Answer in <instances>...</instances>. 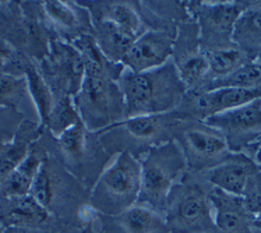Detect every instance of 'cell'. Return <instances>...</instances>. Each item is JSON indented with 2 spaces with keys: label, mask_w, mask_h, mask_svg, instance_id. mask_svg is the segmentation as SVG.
<instances>
[{
  "label": "cell",
  "mask_w": 261,
  "mask_h": 233,
  "mask_svg": "<svg viewBox=\"0 0 261 233\" xmlns=\"http://www.w3.org/2000/svg\"><path fill=\"white\" fill-rule=\"evenodd\" d=\"M28 152L30 151L27 148V144L21 141H14L0 149V176L6 177L16 169L25 159Z\"/></svg>",
  "instance_id": "28"
},
{
  "label": "cell",
  "mask_w": 261,
  "mask_h": 233,
  "mask_svg": "<svg viewBox=\"0 0 261 233\" xmlns=\"http://www.w3.org/2000/svg\"><path fill=\"white\" fill-rule=\"evenodd\" d=\"M30 196L35 201L39 202L43 208H46V210L52 204V200H54V187H52L50 175H49V170L45 162L39 168L35 179L32 182L31 189H30Z\"/></svg>",
  "instance_id": "27"
},
{
  "label": "cell",
  "mask_w": 261,
  "mask_h": 233,
  "mask_svg": "<svg viewBox=\"0 0 261 233\" xmlns=\"http://www.w3.org/2000/svg\"><path fill=\"white\" fill-rule=\"evenodd\" d=\"M27 90L25 77L0 73V105H16Z\"/></svg>",
  "instance_id": "26"
},
{
  "label": "cell",
  "mask_w": 261,
  "mask_h": 233,
  "mask_svg": "<svg viewBox=\"0 0 261 233\" xmlns=\"http://www.w3.org/2000/svg\"><path fill=\"white\" fill-rule=\"evenodd\" d=\"M181 137L185 157L196 166L201 165L211 169L232 155L224 136L205 123L201 126H189L183 130Z\"/></svg>",
  "instance_id": "8"
},
{
  "label": "cell",
  "mask_w": 261,
  "mask_h": 233,
  "mask_svg": "<svg viewBox=\"0 0 261 233\" xmlns=\"http://www.w3.org/2000/svg\"><path fill=\"white\" fill-rule=\"evenodd\" d=\"M261 99V88H215V90L200 91L193 96L190 102L193 115L201 120L214 116L217 113L230 111L239 106Z\"/></svg>",
  "instance_id": "11"
},
{
  "label": "cell",
  "mask_w": 261,
  "mask_h": 233,
  "mask_svg": "<svg viewBox=\"0 0 261 233\" xmlns=\"http://www.w3.org/2000/svg\"><path fill=\"white\" fill-rule=\"evenodd\" d=\"M5 208L2 217L7 226H34L42 223L48 218V210L43 208L30 194L20 197L5 198Z\"/></svg>",
  "instance_id": "15"
},
{
  "label": "cell",
  "mask_w": 261,
  "mask_h": 233,
  "mask_svg": "<svg viewBox=\"0 0 261 233\" xmlns=\"http://www.w3.org/2000/svg\"><path fill=\"white\" fill-rule=\"evenodd\" d=\"M254 145H256V149H254V157H253V161L258 165V168L261 169V140H258Z\"/></svg>",
  "instance_id": "32"
},
{
  "label": "cell",
  "mask_w": 261,
  "mask_h": 233,
  "mask_svg": "<svg viewBox=\"0 0 261 233\" xmlns=\"http://www.w3.org/2000/svg\"><path fill=\"white\" fill-rule=\"evenodd\" d=\"M260 170L253 158L243 154H232L224 162L208 169L207 179L218 190L243 197L250 179Z\"/></svg>",
  "instance_id": "12"
},
{
  "label": "cell",
  "mask_w": 261,
  "mask_h": 233,
  "mask_svg": "<svg viewBox=\"0 0 261 233\" xmlns=\"http://www.w3.org/2000/svg\"><path fill=\"white\" fill-rule=\"evenodd\" d=\"M22 70H24V77L27 81V90L35 103L38 115L41 119V124L46 126L49 115L55 106L52 90L49 88L48 83L43 80L42 75L38 73V70L34 69L31 64H25Z\"/></svg>",
  "instance_id": "19"
},
{
  "label": "cell",
  "mask_w": 261,
  "mask_h": 233,
  "mask_svg": "<svg viewBox=\"0 0 261 233\" xmlns=\"http://www.w3.org/2000/svg\"><path fill=\"white\" fill-rule=\"evenodd\" d=\"M213 222L221 233H251L254 217L243 197L228 194L214 187L208 194Z\"/></svg>",
  "instance_id": "10"
},
{
  "label": "cell",
  "mask_w": 261,
  "mask_h": 233,
  "mask_svg": "<svg viewBox=\"0 0 261 233\" xmlns=\"http://www.w3.org/2000/svg\"><path fill=\"white\" fill-rule=\"evenodd\" d=\"M3 233H42L34 226H7Z\"/></svg>",
  "instance_id": "31"
},
{
  "label": "cell",
  "mask_w": 261,
  "mask_h": 233,
  "mask_svg": "<svg viewBox=\"0 0 261 233\" xmlns=\"http://www.w3.org/2000/svg\"><path fill=\"white\" fill-rule=\"evenodd\" d=\"M60 147L63 149L66 155L73 161H80L83 155L86 152L87 145V127L86 124L80 122L75 124L67 132H64L58 138Z\"/></svg>",
  "instance_id": "24"
},
{
  "label": "cell",
  "mask_w": 261,
  "mask_h": 233,
  "mask_svg": "<svg viewBox=\"0 0 261 233\" xmlns=\"http://www.w3.org/2000/svg\"><path fill=\"white\" fill-rule=\"evenodd\" d=\"M117 222L127 233H156L165 226V219L160 212L136 204L119 214Z\"/></svg>",
  "instance_id": "18"
},
{
  "label": "cell",
  "mask_w": 261,
  "mask_h": 233,
  "mask_svg": "<svg viewBox=\"0 0 261 233\" xmlns=\"http://www.w3.org/2000/svg\"><path fill=\"white\" fill-rule=\"evenodd\" d=\"M141 190L139 201L154 211H166L168 198L186 170L187 159L176 141L158 144L145 151L140 158Z\"/></svg>",
  "instance_id": "3"
},
{
  "label": "cell",
  "mask_w": 261,
  "mask_h": 233,
  "mask_svg": "<svg viewBox=\"0 0 261 233\" xmlns=\"http://www.w3.org/2000/svg\"><path fill=\"white\" fill-rule=\"evenodd\" d=\"M175 64L180 75V80L187 90L198 87L210 73L207 56L204 52L189 53Z\"/></svg>",
  "instance_id": "23"
},
{
  "label": "cell",
  "mask_w": 261,
  "mask_h": 233,
  "mask_svg": "<svg viewBox=\"0 0 261 233\" xmlns=\"http://www.w3.org/2000/svg\"><path fill=\"white\" fill-rule=\"evenodd\" d=\"M247 7L249 5H243L238 2L210 3V5L201 6L203 9L200 14L201 38L208 39V42L213 43L210 49L234 46L232 41L234 24Z\"/></svg>",
  "instance_id": "9"
},
{
  "label": "cell",
  "mask_w": 261,
  "mask_h": 233,
  "mask_svg": "<svg viewBox=\"0 0 261 233\" xmlns=\"http://www.w3.org/2000/svg\"><path fill=\"white\" fill-rule=\"evenodd\" d=\"M140 190V159L123 151L99 176L92 193V202L102 211L119 215L139 201Z\"/></svg>",
  "instance_id": "4"
},
{
  "label": "cell",
  "mask_w": 261,
  "mask_h": 233,
  "mask_svg": "<svg viewBox=\"0 0 261 233\" xmlns=\"http://www.w3.org/2000/svg\"><path fill=\"white\" fill-rule=\"evenodd\" d=\"M43 161L41 155L35 151H30L25 159L0 182V198H11L30 194L32 182L37 176L38 170L42 166Z\"/></svg>",
  "instance_id": "14"
},
{
  "label": "cell",
  "mask_w": 261,
  "mask_h": 233,
  "mask_svg": "<svg viewBox=\"0 0 261 233\" xmlns=\"http://www.w3.org/2000/svg\"><path fill=\"white\" fill-rule=\"evenodd\" d=\"M203 123L224 136L232 154H240L261 140V99L217 113Z\"/></svg>",
  "instance_id": "5"
},
{
  "label": "cell",
  "mask_w": 261,
  "mask_h": 233,
  "mask_svg": "<svg viewBox=\"0 0 261 233\" xmlns=\"http://www.w3.org/2000/svg\"><path fill=\"white\" fill-rule=\"evenodd\" d=\"M234 46L250 56L251 52L261 53V5L250 6L240 14L232 35Z\"/></svg>",
  "instance_id": "16"
},
{
  "label": "cell",
  "mask_w": 261,
  "mask_h": 233,
  "mask_svg": "<svg viewBox=\"0 0 261 233\" xmlns=\"http://www.w3.org/2000/svg\"><path fill=\"white\" fill-rule=\"evenodd\" d=\"M136 41L127 32L120 30L113 22L101 18L95 27V43L103 58L112 63H122L128 49Z\"/></svg>",
  "instance_id": "13"
},
{
  "label": "cell",
  "mask_w": 261,
  "mask_h": 233,
  "mask_svg": "<svg viewBox=\"0 0 261 233\" xmlns=\"http://www.w3.org/2000/svg\"><path fill=\"white\" fill-rule=\"evenodd\" d=\"M86 62V75L80 90L73 96L87 130H108L124 112L122 92L115 84L107 64L112 63L103 58L96 46L95 39L84 35L75 42Z\"/></svg>",
  "instance_id": "1"
},
{
  "label": "cell",
  "mask_w": 261,
  "mask_h": 233,
  "mask_svg": "<svg viewBox=\"0 0 261 233\" xmlns=\"http://www.w3.org/2000/svg\"><path fill=\"white\" fill-rule=\"evenodd\" d=\"M43 9L48 17L59 27L66 28V30H75L79 24H80V18H79V13L75 11L73 6L64 2H45L43 3Z\"/></svg>",
  "instance_id": "25"
},
{
  "label": "cell",
  "mask_w": 261,
  "mask_h": 233,
  "mask_svg": "<svg viewBox=\"0 0 261 233\" xmlns=\"http://www.w3.org/2000/svg\"><path fill=\"white\" fill-rule=\"evenodd\" d=\"M122 127L127 132L128 136L143 141H151L164 132L165 120L164 115H155V116H134L126 117L124 120H120L113 124L112 127ZM108 128V130H109Z\"/></svg>",
  "instance_id": "21"
},
{
  "label": "cell",
  "mask_w": 261,
  "mask_h": 233,
  "mask_svg": "<svg viewBox=\"0 0 261 233\" xmlns=\"http://www.w3.org/2000/svg\"><path fill=\"white\" fill-rule=\"evenodd\" d=\"M83 233H95V232H94V230H92V229H91L90 226H88V228L83 230Z\"/></svg>",
  "instance_id": "33"
},
{
  "label": "cell",
  "mask_w": 261,
  "mask_h": 233,
  "mask_svg": "<svg viewBox=\"0 0 261 233\" xmlns=\"http://www.w3.org/2000/svg\"><path fill=\"white\" fill-rule=\"evenodd\" d=\"M204 53L208 60V74H213L214 80L225 79L240 67H243L245 64L253 62V59L238 46L208 49L204 50Z\"/></svg>",
  "instance_id": "17"
},
{
  "label": "cell",
  "mask_w": 261,
  "mask_h": 233,
  "mask_svg": "<svg viewBox=\"0 0 261 233\" xmlns=\"http://www.w3.org/2000/svg\"><path fill=\"white\" fill-rule=\"evenodd\" d=\"M83 122L80 113L75 108L74 99L71 95H63L58 102H55V106L50 115H49L46 126L55 137L59 138L64 132H67L75 124Z\"/></svg>",
  "instance_id": "20"
},
{
  "label": "cell",
  "mask_w": 261,
  "mask_h": 233,
  "mask_svg": "<svg viewBox=\"0 0 261 233\" xmlns=\"http://www.w3.org/2000/svg\"><path fill=\"white\" fill-rule=\"evenodd\" d=\"M13 48H11L9 43L0 41V73H5V69L7 64L13 62Z\"/></svg>",
  "instance_id": "30"
},
{
  "label": "cell",
  "mask_w": 261,
  "mask_h": 233,
  "mask_svg": "<svg viewBox=\"0 0 261 233\" xmlns=\"http://www.w3.org/2000/svg\"><path fill=\"white\" fill-rule=\"evenodd\" d=\"M117 81L126 117L166 115L180 105L187 91L172 62L141 73L126 70Z\"/></svg>",
  "instance_id": "2"
},
{
  "label": "cell",
  "mask_w": 261,
  "mask_h": 233,
  "mask_svg": "<svg viewBox=\"0 0 261 233\" xmlns=\"http://www.w3.org/2000/svg\"><path fill=\"white\" fill-rule=\"evenodd\" d=\"M102 18L113 22L115 25L119 27L124 32H127L134 39H137L141 34H144L143 21L140 18L139 13L134 10L133 6L127 5L124 2L108 5L107 11Z\"/></svg>",
  "instance_id": "22"
},
{
  "label": "cell",
  "mask_w": 261,
  "mask_h": 233,
  "mask_svg": "<svg viewBox=\"0 0 261 233\" xmlns=\"http://www.w3.org/2000/svg\"><path fill=\"white\" fill-rule=\"evenodd\" d=\"M173 34L164 30H149L141 34L123 59V66L134 73L158 69L169 62L175 52Z\"/></svg>",
  "instance_id": "7"
},
{
  "label": "cell",
  "mask_w": 261,
  "mask_h": 233,
  "mask_svg": "<svg viewBox=\"0 0 261 233\" xmlns=\"http://www.w3.org/2000/svg\"><path fill=\"white\" fill-rule=\"evenodd\" d=\"M166 211L171 228L180 229L183 232L196 230L198 226L203 228L208 222H213V210L208 194L194 185L175 186L168 198Z\"/></svg>",
  "instance_id": "6"
},
{
  "label": "cell",
  "mask_w": 261,
  "mask_h": 233,
  "mask_svg": "<svg viewBox=\"0 0 261 233\" xmlns=\"http://www.w3.org/2000/svg\"><path fill=\"white\" fill-rule=\"evenodd\" d=\"M243 198L253 217L261 218V170L250 179Z\"/></svg>",
  "instance_id": "29"
}]
</instances>
